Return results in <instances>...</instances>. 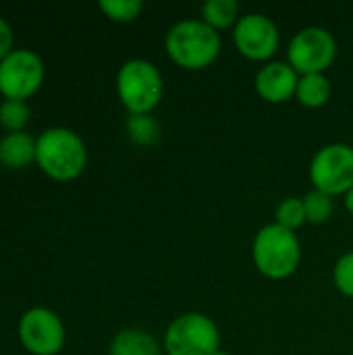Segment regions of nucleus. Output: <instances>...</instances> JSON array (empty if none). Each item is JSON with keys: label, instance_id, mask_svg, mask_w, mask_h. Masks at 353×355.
<instances>
[{"label": "nucleus", "instance_id": "17", "mask_svg": "<svg viewBox=\"0 0 353 355\" xmlns=\"http://www.w3.org/2000/svg\"><path fill=\"white\" fill-rule=\"evenodd\" d=\"M304 208H306V218L312 225H325L327 220H331L333 212H335V198L312 189L304 196Z\"/></svg>", "mask_w": 353, "mask_h": 355}, {"label": "nucleus", "instance_id": "3", "mask_svg": "<svg viewBox=\"0 0 353 355\" xmlns=\"http://www.w3.org/2000/svg\"><path fill=\"white\" fill-rule=\"evenodd\" d=\"M35 162L54 181L77 179L87 164L83 139L67 127H50L35 139Z\"/></svg>", "mask_w": 353, "mask_h": 355}, {"label": "nucleus", "instance_id": "23", "mask_svg": "<svg viewBox=\"0 0 353 355\" xmlns=\"http://www.w3.org/2000/svg\"><path fill=\"white\" fill-rule=\"evenodd\" d=\"M343 204H345V210L353 216V187L343 196Z\"/></svg>", "mask_w": 353, "mask_h": 355}, {"label": "nucleus", "instance_id": "22", "mask_svg": "<svg viewBox=\"0 0 353 355\" xmlns=\"http://www.w3.org/2000/svg\"><path fill=\"white\" fill-rule=\"evenodd\" d=\"M12 52V29L4 17H0V60Z\"/></svg>", "mask_w": 353, "mask_h": 355}, {"label": "nucleus", "instance_id": "14", "mask_svg": "<svg viewBox=\"0 0 353 355\" xmlns=\"http://www.w3.org/2000/svg\"><path fill=\"white\" fill-rule=\"evenodd\" d=\"M333 96V85L331 79L327 77V73H316V75H300L298 81V92H295V100L306 106V108H322L329 104Z\"/></svg>", "mask_w": 353, "mask_h": 355}, {"label": "nucleus", "instance_id": "2", "mask_svg": "<svg viewBox=\"0 0 353 355\" xmlns=\"http://www.w3.org/2000/svg\"><path fill=\"white\" fill-rule=\"evenodd\" d=\"M252 260L258 272L266 279H289L302 262V243L298 233L277 223L264 225L252 241Z\"/></svg>", "mask_w": 353, "mask_h": 355}, {"label": "nucleus", "instance_id": "9", "mask_svg": "<svg viewBox=\"0 0 353 355\" xmlns=\"http://www.w3.org/2000/svg\"><path fill=\"white\" fill-rule=\"evenodd\" d=\"M44 81V62L33 50H12L0 60V94L6 100H27Z\"/></svg>", "mask_w": 353, "mask_h": 355}, {"label": "nucleus", "instance_id": "16", "mask_svg": "<svg viewBox=\"0 0 353 355\" xmlns=\"http://www.w3.org/2000/svg\"><path fill=\"white\" fill-rule=\"evenodd\" d=\"M127 135L135 146L150 148L160 139V125L152 114H129Z\"/></svg>", "mask_w": 353, "mask_h": 355}, {"label": "nucleus", "instance_id": "20", "mask_svg": "<svg viewBox=\"0 0 353 355\" xmlns=\"http://www.w3.org/2000/svg\"><path fill=\"white\" fill-rule=\"evenodd\" d=\"M29 121V106L23 100H4L0 104V125L8 129V133L23 131Z\"/></svg>", "mask_w": 353, "mask_h": 355}, {"label": "nucleus", "instance_id": "4", "mask_svg": "<svg viewBox=\"0 0 353 355\" xmlns=\"http://www.w3.org/2000/svg\"><path fill=\"white\" fill-rule=\"evenodd\" d=\"M117 94L129 114H152L164 96L160 69L146 58L127 60L117 73Z\"/></svg>", "mask_w": 353, "mask_h": 355}, {"label": "nucleus", "instance_id": "5", "mask_svg": "<svg viewBox=\"0 0 353 355\" xmlns=\"http://www.w3.org/2000/svg\"><path fill=\"white\" fill-rule=\"evenodd\" d=\"M218 349L221 329L202 312L181 314L164 331L162 352L166 355H212Z\"/></svg>", "mask_w": 353, "mask_h": 355}, {"label": "nucleus", "instance_id": "8", "mask_svg": "<svg viewBox=\"0 0 353 355\" xmlns=\"http://www.w3.org/2000/svg\"><path fill=\"white\" fill-rule=\"evenodd\" d=\"M233 44L241 56L266 64L279 52L281 33L268 15L248 12L233 27Z\"/></svg>", "mask_w": 353, "mask_h": 355}, {"label": "nucleus", "instance_id": "11", "mask_svg": "<svg viewBox=\"0 0 353 355\" xmlns=\"http://www.w3.org/2000/svg\"><path fill=\"white\" fill-rule=\"evenodd\" d=\"M300 75L285 60H270L256 73V92L268 104H285L295 98Z\"/></svg>", "mask_w": 353, "mask_h": 355}, {"label": "nucleus", "instance_id": "12", "mask_svg": "<svg viewBox=\"0 0 353 355\" xmlns=\"http://www.w3.org/2000/svg\"><path fill=\"white\" fill-rule=\"evenodd\" d=\"M35 160V139L25 133H6L0 139V164L6 168H23Z\"/></svg>", "mask_w": 353, "mask_h": 355}, {"label": "nucleus", "instance_id": "7", "mask_svg": "<svg viewBox=\"0 0 353 355\" xmlns=\"http://www.w3.org/2000/svg\"><path fill=\"white\" fill-rule=\"evenodd\" d=\"M337 58L335 35L318 25H310L293 33L287 44V62L298 75L327 73Z\"/></svg>", "mask_w": 353, "mask_h": 355}, {"label": "nucleus", "instance_id": "21", "mask_svg": "<svg viewBox=\"0 0 353 355\" xmlns=\"http://www.w3.org/2000/svg\"><path fill=\"white\" fill-rule=\"evenodd\" d=\"M333 283L337 291L345 297L353 300V250L343 254L333 268Z\"/></svg>", "mask_w": 353, "mask_h": 355}, {"label": "nucleus", "instance_id": "13", "mask_svg": "<svg viewBox=\"0 0 353 355\" xmlns=\"http://www.w3.org/2000/svg\"><path fill=\"white\" fill-rule=\"evenodd\" d=\"M108 355H162V345L141 329H125L112 337Z\"/></svg>", "mask_w": 353, "mask_h": 355}, {"label": "nucleus", "instance_id": "10", "mask_svg": "<svg viewBox=\"0 0 353 355\" xmlns=\"http://www.w3.org/2000/svg\"><path fill=\"white\" fill-rule=\"evenodd\" d=\"M19 341L33 355H56L64 345V324L48 308H31L19 320Z\"/></svg>", "mask_w": 353, "mask_h": 355}, {"label": "nucleus", "instance_id": "1", "mask_svg": "<svg viewBox=\"0 0 353 355\" xmlns=\"http://www.w3.org/2000/svg\"><path fill=\"white\" fill-rule=\"evenodd\" d=\"M164 50L177 67L185 71H202L221 56L223 40L221 33L202 19H183L169 29Z\"/></svg>", "mask_w": 353, "mask_h": 355}, {"label": "nucleus", "instance_id": "15", "mask_svg": "<svg viewBox=\"0 0 353 355\" xmlns=\"http://www.w3.org/2000/svg\"><path fill=\"white\" fill-rule=\"evenodd\" d=\"M202 21L214 31L235 27L239 21V4L235 0H208L202 4Z\"/></svg>", "mask_w": 353, "mask_h": 355}, {"label": "nucleus", "instance_id": "19", "mask_svg": "<svg viewBox=\"0 0 353 355\" xmlns=\"http://www.w3.org/2000/svg\"><path fill=\"white\" fill-rule=\"evenodd\" d=\"M100 10L117 23H131L144 10L141 0H100Z\"/></svg>", "mask_w": 353, "mask_h": 355}, {"label": "nucleus", "instance_id": "6", "mask_svg": "<svg viewBox=\"0 0 353 355\" xmlns=\"http://www.w3.org/2000/svg\"><path fill=\"white\" fill-rule=\"evenodd\" d=\"M308 177L314 189L337 198L345 196L353 187V146L350 144H327L310 162Z\"/></svg>", "mask_w": 353, "mask_h": 355}, {"label": "nucleus", "instance_id": "18", "mask_svg": "<svg viewBox=\"0 0 353 355\" xmlns=\"http://www.w3.org/2000/svg\"><path fill=\"white\" fill-rule=\"evenodd\" d=\"M275 223L289 229V231H298L302 225L308 223L306 218V208H304V198H285L279 202L277 210H275Z\"/></svg>", "mask_w": 353, "mask_h": 355}, {"label": "nucleus", "instance_id": "24", "mask_svg": "<svg viewBox=\"0 0 353 355\" xmlns=\"http://www.w3.org/2000/svg\"><path fill=\"white\" fill-rule=\"evenodd\" d=\"M212 355H231V354H227V352H223V349H218V352H214Z\"/></svg>", "mask_w": 353, "mask_h": 355}, {"label": "nucleus", "instance_id": "25", "mask_svg": "<svg viewBox=\"0 0 353 355\" xmlns=\"http://www.w3.org/2000/svg\"><path fill=\"white\" fill-rule=\"evenodd\" d=\"M352 355H353V354H352Z\"/></svg>", "mask_w": 353, "mask_h": 355}]
</instances>
